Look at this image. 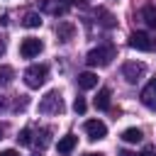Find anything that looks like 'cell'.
Masks as SVG:
<instances>
[{"label": "cell", "mask_w": 156, "mask_h": 156, "mask_svg": "<svg viewBox=\"0 0 156 156\" xmlns=\"http://www.w3.org/2000/svg\"><path fill=\"white\" fill-rule=\"evenodd\" d=\"M117 56V49L112 46V44H107V46H98V49H90L88 51V56H85V61H88V66H98V68H102V66H110L112 63V58Z\"/></svg>", "instance_id": "1"}, {"label": "cell", "mask_w": 156, "mask_h": 156, "mask_svg": "<svg viewBox=\"0 0 156 156\" xmlns=\"http://www.w3.org/2000/svg\"><path fill=\"white\" fill-rule=\"evenodd\" d=\"M39 112H44V115H58V112H63L61 93H58V90H49V93L39 100Z\"/></svg>", "instance_id": "2"}, {"label": "cell", "mask_w": 156, "mask_h": 156, "mask_svg": "<svg viewBox=\"0 0 156 156\" xmlns=\"http://www.w3.org/2000/svg\"><path fill=\"white\" fill-rule=\"evenodd\" d=\"M46 76H49V68L44 63H34L24 71V83H27V88H39L46 83Z\"/></svg>", "instance_id": "3"}, {"label": "cell", "mask_w": 156, "mask_h": 156, "mask_svg": "<svg viewBox=\"0 0 156 156\" xmlns=\"http://www.w3.org/2000/svg\"><path fill=\"white\" fill-rule=\"evenodd\" d=\"M144 73H146V66H144L141 61H127V63L122 66V76L127 78V83H136Z\"/></svg>", "instance_id": "4"}, {"label": "cell", "mask_w": 156, "mask_h": 156, "mask_svg": "<svg viewBox=\"0 0 156 156\" xmlns=\"http://www.w3.org/2000/svg\"><path fill=\"white\" fill-rule=\"evenodd\" d=\"M41 49H44L41 39H34V37L22 39V44H20V54H22L24 58H34V56H39V54H41Z\"/></svg>", "instance_id": "5"}, {"label": "cell", "mask_w": 156, "mask_h": 156, "mask_svg": "<svg viewBox=\"0 0 156 156\" xmlns=\"http://www.w3.org/2000/svg\"><path fill=\"white\" fill-rule=\"evenodd\" d=\"M129 46L136 49V51H151L154 49V41H151V37L146 32H134L129 37Z\"/></svg>", "instance_id": "6"}, {"label": "cell", "mask_w": 156, "mask_h": 156, "mask_svg": "<svg viewBox=\"0 0 156 156\" xmlns=\"http://www.w3.org/2000/svg\"><path fill=\"white\" fill-rule=\"evenodd\" d=\"M85 134H88L90 141H98V139H105L107 127H105V122H100V119H88V122H85Z\"/></svg>", "instance_id": "7"}, {"label": "cell", "mask_w": 156, "mask_h": 156, "mask_svg": "<svg viewBox=\"0 0 156 156\" xmlns=\"http://www.w3.org/2000/svg\"><path fill=\"white\" fill-rule=\"evenodd\" d=\"M141 102H144L149 110H154V112H156V78H154V80L141 90Z\"/></svg>", "instance_id": "8"}, {"label": "cell", "mask_w": 156, "mask_h": 156, "mask_svg": "<svg viewBox=\"0 0 156 156\" xmlns=\"http://www.w3.org/2000/svg\"><path fill=\"white\" fill-rule=\"evenodd\" d=\"M76 144H78V136H76V134H66V136H61V139H58L56 149H58V154L68 156V154L76 149Z\"/></svg>", "instance_id": "9"}, {"label": "cell", "mask_w": 156, "mask_h": 156, "mask_svg": "<svg viewBox=\"0 0 156 156\" xmlns=\"http://www.w3.org/2000/svg\"><path fill=\"white\" fill-rule=\"evenodd\" d=\"M95 85H98V76H95V73H90V71L78 73V88L90 90V88H95Z\"/></svg>", "instance_id": "10"}, {"label": "cell", "mask_w": 156, "mask_h": 156, "mask_svg": "<svg viewBox=\"0 0 156 156\" xmlns=\"http://www.w3.org/2000/svg\"><path fill=\"white\" fill-rule=\"evenodd\" d=\"M56 34H58V39H61V41H71V39H73V34H76V27H73L71 22H61V24L56 27Z\"/></svg>", "instance_id": "11"}, {"label": "cell", "mask_w": 156, "mask_h": 156, "mask_svg": "<svg viewBox=\"0 0 156 156\" xmlns=\"http://www.w3.org/2000/svg\"><path fill=\"white\" fill-rule=\"evenodd\" d=\"M44 10L51 12V15H63L68 10V5L63 0H44Z\"/></svg>", "instance_id": "12"}, {"label": "cell", "mask_w": 156, "mask_h": 156, "mask_svg": "<svg viewBox=\"0 0 156 156\" xmlns=\"http://www.w3.org/2000/svg\"><path fill=\"white\" fill-rule=\"evenodd\" d=\"M122 139H124L127 144H139V141L144 139V134H141V129L129 127V129H124V132H122Z\"/></svg>", "instance_id": "13"}, {"label": "cell", "mask_w": 156, "mask_h": 156, "mask_svg": "<svg viewBox=\"0 0 156 156\" xmlns=\"http://www.w3.org/2000/svg\"><path fill=\"white\" fill-rule=\"evenodd\" d=\"M95 107H98V110H110V90H107V88H100V90H98Z\"/></svg>", "instance_id": "14"}, {"label": "cell", "mask_w": 156, "mask_h": 156, "mask_svg": "<svg viewBox=\"0 0 156 156\" xmlns=\"http://www.w3.org/2000/svg\"><path fill=\"white\" fill-rule=\"evenodd\" d=\"M49 136H51V132H49V129H39V132H37V136H34V144H37L39 149H46V146H49V141H51Z\"/></svg>", "instance_id": "15"}, {"label": "cell", "mask_w": 156, "mask_h": 156, "mask_svg": "<svg viewBox=\"0 0 156 156\" xmlns=\"http://www.w3.org/2000/svg\"><path fill=\"white\" fill-rule=\"evenodd\" d=\"M22 24H24V27H29V29L41 27V17H39L37 12H27V15H24V20H22Z\"/></svg>", "instance_id": "16"}, {"label": "cell", "mask_w": 156, "mask_h": 156, "mask_svg": "<svg viewBox=\"0 0 156 156\" xmlns=\"http://www.w3.org/2000/svg\"><path fill=\"white\" fill-rule=\"evenodd\" d=\"M12 78H15V71L10 66H0V88H5L7 83H12Z\"/></svg>", "instance_id": "17"}, {"label": "cell", "mask_w": 156, "mask_h": 156, "mask_svg": "<svg viewBox=\"0 0 156 156\" xmlns=\"http://www.w3.org/2000/svg\"><path fill=\"white\" fill-rule=\"evenodd\" d=\"M34 139H32V129H22L20 134H17V144L20 146H29Z\"/></svg>", "instance_id": "18"}, {"label": "cell", "mask_w": 156, "mask_h": 156, "mask_svg": "<svg viewBox=\"0 0 156 156\" xmlns=\"http://www.w3.org/2000/svg\"><path fill=\"white\" fill-rule=\"evenodd\" d=\"M95 15H98V17H102V20H100V22H102V24H105V27H115V17H112V15H110V12H107V10H102V7H100V10H98V12H95Z\"/></svg>", "instance_id": "19"}, {"label": "cell", "mask_w": 156, "mask_h": 156, "mask_svg": "<svg viewBox=\"0 0 156 156\" xmlns=\"http://www.w3.org/2000/svg\"><path fill=\"white\" fill-rule=\"evenodd\" d=\"M144 17H146V22H149L151 27H156V10H154V7H146V10H144Z\"/></svg>", "instance_id": "20"}, {"label": "cell", "mask_w": 156, "mask_h": 156, "mask_svg": "<svg viewBox=\"0 0 156 156\" xmlns=\"http://www.w3.org/2000/svg\"><path fill=\"white\" fill-rule=\"evenodd\" d=\"M85 107H88V105H85V100H83V98H76V100H73V110H76L78 115H83V112H85Z\"/></svg>", "instance_id": "21"}, {"label": "cell", "mask_w": 156, "mask_h": 156, "mask_svg": "<svg viewBox=\"0 0 156 156\" xmlns=\"http://www.w3.org/2000/svg\"><path fill=\"white\" fill-rule=\"evenodd\" d=\"M136 156H156V146H146L144 151H139Z\"/></svg>", "instance_id": "22"}, {"label": "cell", "mask_w": 156, "mask_h": 156, "mask_svg": "<svg viewBox=\"0 0 156 156\" xmlns=\"http://www.w3.org/2000/svg\"><path fill=\"white\" fill-rule=\"evenodd\" d=\"M0 156H20L15 149H5V151H0Z\"/></svg>", "instance_id": "23"}, {"label": "cell", "mask_w": 156, "mask_h": 156, "mask_svg": "<svg viewBox=\"0 0 156 156\" xmlns=\"http://www.w3.org/2000/svg\"><path fill=\"white\" fill-rule=\"evenodd\" d=\"M63 2H66V5H80L83 0H63Z\"/></svg>", "instance_id": "24"}, {"label": "cell", "mask_w": 156, "mask_h": 156, "mask_svg": "<svg viewBox=\"0 0 156 156\" xmlns=\"http://www.w3.org/2000/svg\"><path fill=\"white\" fill-rule=\"evenodd\" d=\"M5 54V41H2V37H0V56Z\"/></svg>", "instance_id": "25"}, {"label": "cell", "mask_w": 156, "mask_h": 156, "mask_svg": "<svg viewBox=\"0 0 156 156\" xmlns=\"http://www.w3.org/2000/svg\"><path fill=\"white\" fill-rule=\"evenodd\" d=\"M85 156H102V154H85Z\"/></svg>", "instance_id": "26"}, {"label": "cell", "mask_w": 156, "mask_h": 156, "mask_svg": "<svg viewBox=\"0 0 156 156\" xmlns=\"http://www.w3.org/2000/svg\"><path fill=\"white\" fill-rule=\"evenodd\" d=\"M0 139H2V127H0Z\"/></svg>", "instance_id": "27"}, {"label": "cell", "mask_w": 156, "mask_h": 156, "mask_svg": "<svg viewBox=\"0 0 156 156\" xmlns=\"http://www.w3.org/2000/svg\"><path fill=\"white\" fill-rule=\"evenodd\" d=\"M34 156H39V154H34Z\"/></svg>", "instance_id": "28"}]
</instances>
